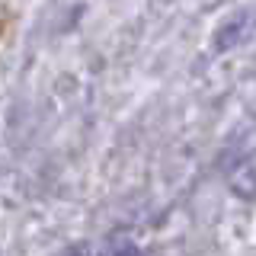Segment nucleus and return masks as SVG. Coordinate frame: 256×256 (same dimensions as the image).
Segmentation results:
<instances>
[{"label": "nucleus", "instance_id": "1", "mask_svg": "<svg viewBox=\"0 0 256 256\" xmlns=\"http://www.w3.org/2000/svg\"><path fill=\"white\" fill-rule=\"evenodd\" d=\"M64 256H86V253H84V246H74V250H68Z\"/></svg>", "mask_w": 256, "mask_h": 256}]
</instances>
